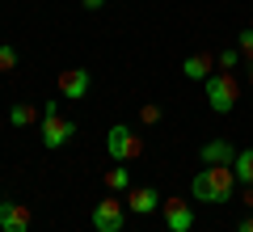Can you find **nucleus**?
<instances>
[{"label":"nucleus","instance_id":"nucleus-1","mask_svg":"<svg viewBox=\"0 0 253 232\" xmlns=\"http://www.w3.org/2000/svg\"><path fill=\"white\" fill-rule=\"evenodd\" d=\"M190 194L199 198V203H232V194H236L232 165H203L190 178Z\"/></svg>","mask_w":253,"mask_h":232},{"label":"nucleus","instance_id":"nucleus-2","mask_svg":"<svg viewBox=\"0 0 253 232\" xmlns=\"http://www.w3.org/2000/svg\"><path fill=\"white\" fill-rule=\"evenodd\" d=\"M203 93H207V106H211V114H232L236 110V101H241V85H236V76L232 72H211L207 81H203Z\"/></svg>","mask_w":253,"mask_h":232},{"label":"nucleus","instance_id":"nucleus-3","mask_svg":"<svg viewBox=\"0 0 253 232\" xmlns=\"http://www.w3.org/2000/svg\"><path fill=\"white\" fill-rule=\"evenodd\" d=\"M106 152H110V161L131 165V161L144 156V135H139L135 127H126V123H114L106 131Z\"/></svg>","mask_w":253,"mask_h":232},{"label":"nucleus","instance_id":"nucleus-4","mask_svg":"<svg viewBox=\"0 0 253 232\" xmlns=\"http://www.w3.org/2000/svg\"><path fill=\"white\" fill-rule=\"evenodd\" d=\"M93 228L97 232H123V224H126V203L118 194H106L101 203H93Z\"/></svg>","mask_w":253,"mask_h":232},{"label":"nucleus","instance_id":"nucleus-5","mask_svg":"<svg viewBox=\"0 0 253 232\" xmlns=\"http://www.w3.org/2000/svg\"><path fill=\"white\" fill-rule=\"evenodd\" d=\"M76 135V118H63V114H42V148L55 152Z\"/></svg>","mask_w":253,"mask_h":232},{"label":"nucleus","instance_id":"nucleus-6","mask_svg":"<svg viewBox=\"0 0 253 232\" xmlns=\"http://www.w3.org/2000/svg\"><path fill=\"white\" fill-rule=\"evenodd\" d=\"M89 85H93L89 68H63V72H59V81H55V89H59L63 101H81L84 93H89Z\"/></svg>","mask_w":253,"mask_h":232},{"label":"nucleus","instance_id":"nucleus-7","mask_svg":"<svg viewBox=\"0 0 253 232\" xmlns=\"http://www.w3.org/2000/svg\"><path fill=\"white\" fill-rule=\"evenodd\" d=\"M123 203H126V211H135V215H156L165 198H161V190H156V186H131Z\"/></svg>","mask_w":253,"mask_h":232},{"label":"nucleus","instance_id":"nucleus-8","mask_svg":"<svg viewBox=\"0 0 253 232\" xmlns=\"http://www.w3.org/2000/svg\"><path fill=\"white\" fill-rule=\"evenodd\" d=\"M161 215H165V228H169V232H190V228H194V207L181 203V198H165Z\"/></svg>","mask_w":253,"mask_h":232},{"label":"nucleus","instance_id":"nucleus-9","mask_svg":"<svg viewBox=\"0 0 253 232\" xmlns=\"http://www.w3.org/2000/svg\"><path fill=\"white\" fill-rule=\"evenodd\" d=\"M30 224H34V215H30L26 203H0V232H30Z\"/></svg>","mask_w":253,"mask_h":232},{"label":"nucleus","instance_id":"nucleus-10","mask_svg":"<svg viewBox=\"0 0 253 232\" xmlns=\"http://www.w3.org/2000/svg\"><path fill=\"white\" fill-rule=\"evenodd\" d=\"M199 161L203 165H232L236 161V148L228 139H211V143H203V148H199Z\"/></svg>","mask_w":253,"mask_h":232},{"label":"nucleus","instance_id":"nucleus-11","mask_svg":"<svg viewBox=\"0 0 253 232\" xmlns=\"http://www.w3.org/2000/svg\"><path fill=\"white\" fill-rule=\"evenodd\" d=\"M211 68H219V59H211L207 51L190 55V59L181 63V72H186V81H207V76H211Z\"/></svg>","mask_w":253,"mask_h":232},{"label":"nucleus","instance_id":"nucleus-12","mask_svg":"<svg viewBox=\"0 0 253 232\" xmlns=\"http://www.w3.org/2000/svg\"><path fill=\"white\" fill-rule=\"evenodd\" d=\"M232 173H236V182H241V186H253V148H236Z\"/></svg>","mask_w":253,"mask_h":232},{"label":"nucleus","instance_id":"nucleus-13","mask_svg":"<svg viewBox=\"0 0 253 232\" xmlns=\"http://www.w3.org/2000/svg\"><path fill=\"white\" fill-rule=\"evenodd\" d=\"M34 118H38V110L30 106V101H17V106L9 110V127H17V131L21 127H34Z\"/></svg>","mask_w":253,"mask_h":232},{"label":"nucleus","instance_id":"nucleus-14","mask_svg":"<svg viewBox=\"0 0 253 232\" xmlns=\"http://www.w3.org/2000/svg\"><path fill=\"white\" fill-rule=\"evenodd\" d=\"M106 190L110 194H126L131 190V173L126 169H106Z\"/></svg>","mask_w":253,"mask_h":232},{"label":"nucleus","instance_id":"nucleus-15","mask_svg":"<svg viewBox=\"0 0 253 232\" xmlns=\"http://www.w3.org/2000/svg\"><path fill=\"white\" fill-rule=\"evenodd\" d=\"M161 118H165V110L156 106V101H144V106H139V123H144V127H156Z\"/></svg>","mask_w":253,"mask_h":232},{"label":"nucleus","instance_id":"nucleus-16","mask_svg":"<svg viewBox=\"0 0 253 232\" xmlns=\"http://www.w3.org/2000/svg\"><path fill=\"white\" fill-rule=\"evenodd\" d=\"M236 51H241L245 63H253V30H241V38H236Z\"/></svg>","mask_w":253,"mask_h":232},{"label":"nucleus","instance_id":"nucleus-17","mask_svg":"<svg viewBox=\"0 0 253 232\" xmlns=\"http://www.w3.org/2000/svg\"><path fill=\"white\" fill-rule=\"evenodd\" d=\"M13 68H17V51H13V46L4 43V46H0V72H4V76H9Z\"/></svg>","mask_w":253,"mask_h":232},{"label":"nucleus","instance_id":"nucleus-18","mask_svg":"<svg viewBox=\"0 0 253 232\" xmlns=\"http://www.w3.org/2000/svg\"><path fill=\"white\" fill-rule=\"evenodd\" d=\"M215 59H219V68H224V72H232L236 63H241V51H236V46H232V51H219Z\"/></svg>","mask_w":253,"mask_h":232},{"label":"nucleus","instance_id":"nucleus-19","mask_svg":"<svg viewBox=\"0 0 253 232\" xmlns=\"http://www.w3.org/2000/svg\"><path fill=\"white\" fill-rule=\"evenodd\" d=\"M236 232H253V211L241 215V224H236Z\"/></svg>","mask_w":253,"mask_h":232},{"label":"nucleus","instance_id":"nucleus-20","mask_svg":"<svg viewBox=\"0 0 253 232\" xmlns=\"http://www.w3.org/2000/svg\"><path fill=\"white\" fill-rule=\"evenodd\" d=\"M81 4H84V9H89V13H97L101 4H106V0H81Z\"/></svg>","mask_w":253,"mask_h":232},{"label":"nucleus","instance_id":"nucleus-21","mask_svg":"<svg viewBox=\"0 0 253 232\" xmlns=\"http://www.w3.org/2000/svg\"><path fill=\"white\" fill-rule=\"evenodd\" d=\"M245 207L253 211V186H245Z\"/></svg>","mask_w":253,"mask_h":232},{"label":"nucleus","instance_id":"nucleus-22","mask_svg":"<svg viewBox=\"0 0 253 232\" xmlns=\"http://www.w3.org/2000/svg\"><path fill=\"white\" fill-rule=\"evenodd\" d=\"M249 85H253V63H249Z\"/></svg>","mask_w":253,"mask_h":232}]
</instances>
